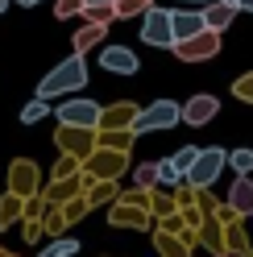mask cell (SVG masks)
I'll use <instances>...</instances> for the list:
<instances>
[{"mask_svg":"<svg viewBox=\"0 0 253 257\" xmlns=\"http://www.w3.org/2000/svg\"><path fill=\"white\" fill-rule=\"evenodd\" d=\"M83 83H87V62H83V54H71L67 62H58V67H54V71L38 83V100L71 95V91H79Z\"/></svg>","mask_w":253,"mask_h":257,"instance_id":"cell-1","label":"cell"},{"mask_svg":"<svg viewBox=\"0 0 253 257\" xmlns=\"http://www.w3.org/2000/svg\"><path fill=\"white\" fill-rule=\"evenodd\" d=\"M124 166H129V154H124V150L96 146V150L83 158V174H87L91 183H116L120 174H124Z\"/></svg>","mask_w":253,"mask_h":257,"instance_id":"cell-2","label":"cell"},{"mask_svg":"<svg viewBox=\"0 0 253 257\" xmlns=\"http://www.w3.org/2000/svg\"><path fill=\"white\" fill-rule=\"evenodd\" d=\"M183 116H179V104L175 100H154L150 108H141L137 116H133V124H129V133L133 137H141V133H158V128H175Z\"/></svg>","mask_w":253,"mask_h":257,"instance_id":"cell-3","label":"cell"},{"mask_svg":"<svg viewBox=\"0 0 253 257\" xmlns=\"http://www.w3.org/2000/svg\"><path fill=\"white\" fill-rule=\"evenodd\" d=\"M224 166H228V150L208 146V150H199V154H195L191 170H187V183H191L195 191H203V187H212V183L220 179V170H224Z\"/></svg>","mask_w":253,"mask_h":257,"instance_id":"cell-4","label":"cell"},{"mask_svg":"<svg viewBox=\"0 0 253 257\" xmlns=\"http://www.w3.org/2000/svg\"><path fill=\"white\" fill-rule=\"evenodd\" d=\"M54 141H58V150L62 154H71V158H83L100 146V137H96V128H75V124H58V133H54Z\"/></svg>","mask_w":253,"mask_h":257,"instance_id":"cell-5","label":"cell"},{"mask_svg":"<svg viewBox=\"0 0 253 257\" xmlns=\"http://www.w3.org/2000/svg\"><path fill=\"white\" fill-rule=\"evenodd\" d=\"M100 104L96 100H67L58 104V124H75V128H100Z\"/></svg>","mask_w":253,"mask_h":257,"instance_id":"cell-6","label":"cell"},{"mask_svg":"<svg viewBox=\"0 0 253 257\" xmlns=\"http://www.w3.org/2000/svg\"><path fill=\"white\" fill-rule=\"evenodd\" d=\"M141 42L146 46H170L175 50V34H170V13L166 9H150L146 17H141Z\"/></svg>","mask_w":253,"mask_h":257,"instance_id":"cell-7","label":"cell"},{"mask_svg":"<svg viewBox=\"0 0 253 257\" xmlns=\"http://www.w3.org/2000/svg\"><path fill=\"white\" fill-rule=\"evenodd\" d=\"M216 50H220V34H212V29H203V34H195V38H187V42L175 46V54L183 62H203V58H212Z\"/></svg>","mask_w":253,"mask_h":257,"instance_id":"cell-8","label":"cell"},{"mask_svg":"<svg viewBox=\"0 0 253 257\" xmlns=\"http://www.w3.org/2000/svg\"><path fill=\"white\" fill-rule=\"evenodd\" d=\"M9 191L21 199H34L38 195V166L29 162V158H17V162L9 166Z\"/></svg>","mask_w":253,"mask_h":257,"instance_id":"cell-9","label":"cell"},{"mask_svg":"<svg viewBox=\"0 0 253 257\" xmlns=\"http://www.w3.org/2000/svg\"><path fill=\"white\" fill-rule=\"evenodd\" d=\"M100 67L112 75H137V54L129 46H104L100 50Z\"/></svg>","mask_w":253,"mask_h":257,"instance_id":"cell-10","label":"cell"},{"mask_svg":"<svg viewBox=\"0 0 253 257\" xmlns=\"http://www.w3.org/2000/svg\"><path fill=\"white\" fill-rule=\"evenodd\" d=\"M216 112H220V100H216V95H191V100L179 108V116H183L187 124H195V128H199V124H208Z\"/></svg>","mask_w":253,"mask_h":257,"instance_id":"cell-11","label":"cell"},{"mask_svg":"<svg viewBox=\"0 0 253 257\" xmlns=\"http://www.w3.org/2000/svg\"><path fill=\"white\" fill-rule=\"evenodd\" d=\"M170 34H175V46L187 42V38H195V34H203L199 9H175V13H170Z\"/></svg>","mask_w":253,"mask_h":257,"instance_id":"cell-12","label":"cell"},{"mask_svg":"<svg viewBox=\"0 0 253 257\" xmlns=\"http://www.w3.org/2000/svg\"><path fill=\"white\" fill-rule=\"evenodd\" d=\"M228 212L232 216H253V179L236 174V183L228 187Z\"/></svg>","mask_w":253,"mask_h":257,"instance_id":"cell-13","label":"cell"},{"mask_svg":"<svg viewBox=\"0 0 253 257\" xmlns=\"http://www.w3.org/2000/svg\"><path fill=\"white\" fill-rule=\"evenodd\" d=\"M199 17H203V29H212V34H224V29L232 25V17H236V9L224 5V0H208V5L199 9Z\"/></svg>","mask_w":253,"mask_h":257,"instance_id":"cell-14","label":"cell"},{"mask_svg":"<svg viewBox=\"0 0 253 257\" xmlns=\"http://www.w3.org/2000/svg\"><path fill=\"white\" fill-rule=\"evenodd\" d=\"M137 116L133 104H112L108 112H100V133H116V128H129Z\"/></svg>","mask_w":253,"mask_h":257,"instance_id":"cell-15","label":"cell"},{"mask_svg":"<svg viewBox=\"0 0 253 257\" xmlns=\"http://www.w3.org/2000/svg\"><path fill=\"white\" fill-rule=\"evenodd\" d=\"M75 195H79V174H75V179H54V187L46 191V203H50V207H62V203L75 199Z\"/></svg>","mask_w":253,"mask_h":257,"instance_id":"cell-16","label":"cell"},{"mask_svg":"<svg viewBox=\"0 0 253 257\" xmlns=\"http://www.w3.org/2000/svg\"><path fill=\"white\" fill-rule=\"evenodd\" d=\"M21 216H25V199H21V195H13V191H9V195L0 199V228H9V224H17Z\"/></svg>","mask_w":253,"mask_h":257,"instance_id":"cell-17","label":"cell"},{"mask_svg":"<svg viewBox=\"0 0 253 257\" xmlns=\"http://www.w3.org/2000/svg\"><path fill=\"white\" fill-rule=\"evenodd\" d=\"M104 29H108V25H91V21H87V25L75 34V54H87L91 46H100V42H104Z\"/></svg>","mask_w":253,"mask_h":257,"instance_id":"cell-18","label":"cell"},{"mask_svg":"<svg viewBox=\"0 0 253 257\" xmlns=\"http://www.w3.org/2000/svg\"><path fill=\"white\" fill-rule=\"evenodd\" d=\"M112 9H116V21L120 17H146V13L154 9V0H116Z\"/></svg>","mask_w":253,"mask_h":257,"instance_id":"cell-19","label":"cell"},{"mask_svg":"<svg viewBox=\"0 0 253 257\" xmlns=\"http://www.w3.org/2000/svg\"><path fill=\"white\" fill-rule=\"evenodd\" d=\"M133 183H137V191H154L158 187V162H141L133 170Z\"/></svg>","mask_w":253,"mask_h":257,"instance_id":"cell-20","label":"cell"},{"mask_svg":"<svg viewBox=\"0 0 253 257\" xmlns=\"http://www.w3.org/2000/svg\"><path fill=\"white\" fill-rule=\"evenodd\" d=\"M42 116H50V100H34L21 108V124H38Z\"/></svg>","mask_w":253,"mask_h":257,"instance_id":"cell-21","label":"cell"},{"mask_svg":"<svg viewBox=\"0 0 253 257\" xmlns=\"http://www.w3.org/2000/svg\"><path fill=\"white\" fill-rule=\"evenodd\" d=\"M195 154H199V146H183L179 154H170V162H175V170L187 179V170H191V162H195Z\"/></svg>","mask_w":253,"mask_h":257,"instance_id":"cell-22","label":"cell"},{"mask_svg":"<svg viewBox=\"0 0 253 257\" xmlns=\"http://www.w3.org/2000/svg\"><path fill=\"white\" fill-rule=\"evenodd\" d=\"M75 253H79V240H71V236H62L50 249H42V257H75Z\"/></svg>","mask_w":253,"mask_h":257,"instance_id":"cell-23","label":"cell"},{"mask_svg":"<svg viewBox=\"0 0 253 257\" xmlns=\"http://www.w3.org/2000/svg\"><path fill=\"white\" fill-rule=\"evenodd\" d=\"M228 166L236 174H253V150H232L228 154Z\"/></svg>","mask_w":253,"mask_h":257,"instance_id":"cell-24","label":"cell"},{"mask_svg":"<svg viewBox=\"0 0 253 257\" xmlns=\"http://www.w3.org/2000/svg\"><path fill=\"white\" fill-rule=\"evenodd\" d=\"M79 170H83V162H79V158H71V154H62L58 166H54V179H75Z\"/></svg>","mask_w":253,"mask_h":257,"instance_id":"cell-25","label":"cell"},{"mask_svg":"<svg viewBox=\"0 0 253 257\" xmlns=\"http://www.w3.org/2000/svg\"><path fill=\"white\" fill-rule=\"evenodd\" d=\"M112 224H133V228H137V224H146V212H137V207H116V212H112Z\"/></svg>","mask_w":253,"mask_h":257,"instance_id":"cell-26","label":"cell"},{"mask_svg":"<svg viewBox=\"0 0 253 257\" xmlns=\"http://www.w3.org/2000/svg\"><path fill=\"white\" fill-rule=\"evenodd\" d=\"M158 183L175 187V183H187V179H183V174L175 170V162H170V158H162V162H158Z\"/></svg>","mask_w":253,"mask_h":257,"instance_id":"cell-27","label":"cell"},{"mask_svg":"<svg viewBox=\"0 0 253 257\" xmlns=\"http://www.w3.org/2000/svg\"><path fill=\"white\" fill-rule=\"evenodd\" d=\"M54 17H83V0H54Z\"/></svg>","mask_w":253,"mask_h":257,"instance_id":"cell-28","label":"cell"},{"mask_svg":"<svg viewBox=\"0 0 253 257\" xmlns=\"http://www.w3.org/2000/svg\"><path fill=\"white\" fill-rule=\"evenodd\" d=\"M232 91H236V100H245V104H253V75H241L232 83Z\"/></svg>","mask_w":253,"mask_h":257,"instance_id":"cell-29","label":"cell"},{"mask_svg":"<svg viewBox=\"0 0 253 257\" xmlns=\"http://www.w3.org/2000/svg\"><path fill=\"white\" fill-rule=\"evenodd\" d=\"M241 9H249V13H253V0H241Z\"/></svg>","mask_w":253,"mask_h":257,"instance_id":"cell-30","label":"cell"},{"mask_svg":"<svg viewBox=\"0 0 253 257\" xmlns=\"http://www.w3.org/2000/svg\"><path fill=\"white\" fill-rule=\"evenodd\" d=\"M183 5H208V0H183Z\"/></svg>","mask_w":253,"mask_h":257,"instance_id":"cell-31","label":"cell"},{"mask_svg":"<svg viewBox=\"0 0 253 257\" xmlns=\"http://www.w3.org/2000/svg\"><path fill=\"white\" fill-rule=\"evenodd\" d=\"M17 5H25V9H29V5H38V0H17Z\"/></svg>","mask_w":253,"mask_h":257,"instance_id":"cell-32","label":"cell"},{"mask_svg":"<svg viewBox=\"0 0 253 257\" xmlns=\"http://www.w3.org/2000/svg\"><path fill=\"white\" fill-rule=\"evenodd\" d=\"M224 5H232V9H241V0H224Z\"/></svg>","mask_w":253,"mask_h":257,"instance_id":"cell-33","label":"cell"},{"mask_svg":"<svg viewBox=\"0 0 253 257\" xmlns=\"http://www.w3.org/2000/svg\"><path fill=\"white\" fill-rule=\"evenodd\" d=\"M0 257H13V253H9V249H0Z\"/></svg>","mask_w":253,"mask_h":257,"instance_id":"cell-34","label":"cell"}]
</instances>
